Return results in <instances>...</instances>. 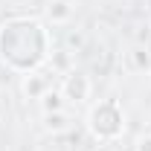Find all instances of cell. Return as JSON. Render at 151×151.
Returning a JSON list of instances; mask_svg holds the SVG:
<instances>
[{"instance_id": "obj_1", "label": "cell", "mask_w": 151, "mask_h": 151, "mask_svg": "<svg viewBox=\"0 0 151 151\" xmlns=\"http://www.w3.org/2000/svg\"><path fill=\"white\" fill-rule=\"evenodd\" d=\"M50 52L47 29L29 18H15L0 26V61L20 73V55H26V67H38Z\"/></svg>"}, {"instance_id": "obj_2", "label": "cell", "mask_w": 151, "mask_h": 151, "mask_svg": "<svg viewBox=\"0 0 151 151\" xmlns=\"http://www.w3.org/2000/svg\"><path fill=\"white\" fill-rule=\"evenodd\" d=\"M87 128H90V134L99 142L119 139L122 131H125V111H122V105L113 102V99H102L87 113Z\"/></svg>"}, {"instance_id": "obj_3", "label": "cell", "mask_w": 151, "mask_h": 151, "mask_svg": "<svg viewBox=\"0 0 151 151\" xmlns=\"http://www.w3.org/2000/svg\"><path fill=\"white\" fill-rule=\"evenodd\" d=\"M90 90H93V84H90V78L84 73H67L64 76V81H61V96L64 99H73V102H84V99H90Z\"/></svg>"}, {"instance_id": "obj_4", "label": "cell", "mask_w": 151, "mask_h": 151, "mask_svg": "<svg viewBox=\"0 0 151 151\" xmlns=\"http://www.w3.org/2000/svg\"><path fill=\"white\" fill-rule=\"evenodd\" d=\"M20 90L26 99H41V96L50 90V81L41 73H23V81H20Z\"/></svg>"}, {"instance_id": "obj_5", "label": "cell", "mask_w": 151, "mask_h": 151, "mask_svg": "<svg viewBox=\"0 0 151 151\" xmlns=\"http://www.w3.org/2000/svg\"><path fill=\"white\" fill-rule=\"evenodd\" d=\"M44 128L50 134H64L70 128V116L67 111H55V113H44Z\"/></svg>"}, {"instance_id": "obj_6", "label": "cell", "mask_w": 151, "mask_h": 151, "mask_svg": "<svg viewBox=\"0 0 151 151\" xmlns=\"http://www.w3.org/2000/svg\"><path fill=\"white\" fill-rule=\"evenodd\" d=\"M47 15L52 23H67L70 15H73V6L67 3V0H50V6H47Z\"/></svg>"}, {"instance_id": "obj_7", "label": "cell", "mask_w": 151, "mask_h": 151, "mask_svg": "<svg viewBox=\"0 0 151 151\" xmlns=\"http://www.w3.org/2000/svg\"><path fill=\"white\" fill-rule=\"evenodd\" d=\"M38 102H41V111H44V113L64 111V96H61V90H47Z\"/></svg>"}, {"instance_id": "obj_8", "label": "cell", "mask_w": 151, "mask_h": 151, "mask_svg": "<svg viewBox=\"0 0 151 151\" xmlns=\"http://www.w3.org/2000/svg\"><path fill=\"white\" fill-rule=\"evenodd\" d=\"M128 64H131V70H137V73L151 70V55H148V50H142V47L131 50V52H128Z\"/></svg>"}, {"instance_id": "obj_9", "label": "cell", "mask_w": 151, "mask_h": 151, "mask_svg": "<svg viewBox=\"0 0 151 151\" xmlns=\"http://www.w3.org/2000/svg\"><path fill=\"white\" fill-rule=\"evenodd\" d=\"M137 151H151V134H148V137H139V139H137Z\"/></svg>"}, {"instance_id": "obj_10", "label": "cell", "mask_w": 151, "mask_h": 151, "mask_svg": "<svg viewBox=\"0 0 151 151\" xmlns=\"http://www.w3.org/2000/svg\"><path fill=\"white\" fill-rule=\"evenodd\" d=\"M105 151H116V148H105Z\"/></svg>"}]
</instances>
